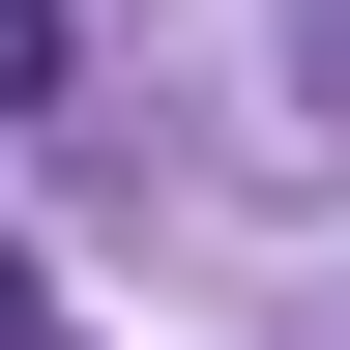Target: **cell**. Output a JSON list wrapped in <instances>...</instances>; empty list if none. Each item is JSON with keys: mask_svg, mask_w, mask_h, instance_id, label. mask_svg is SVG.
Here are the masks:
<instances>
[{"mask_svg": "<svg viewBox=\"0 0 350 350\" xmlns=\"http://www.w3.org/2000/svg\"><path fill=\"white\" fill-rule=\"evenodd\" d=\"M0 350H29V262H0Z\"/></svg>", "mask_w": 350, "mask_h": 350, "instance_id": "obj_2", "label": "cell"}, {"mask_svg": "<svg viewBox=\"0 0 350 350\" xmlns=\"http://www.w3.org/2000/svg\"><path fill=\"white\" fill-rule=\"evenodd\" d=\"M29 88H59V0H0V117H29Z\"/></svg>", "mask_w": 350, "mask_h": 350, "instance_id": "obj_1", "label": "cell"}]
</instances>
